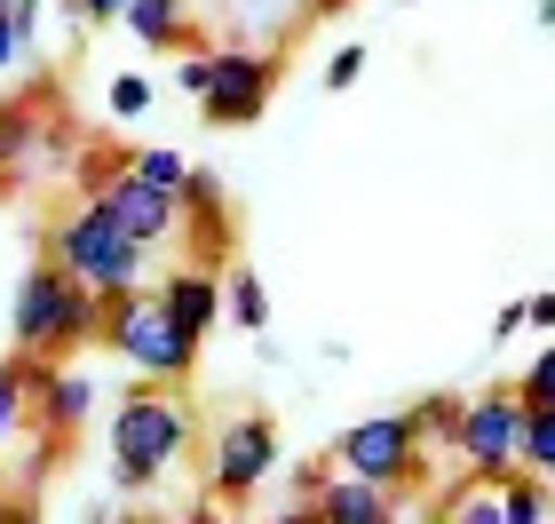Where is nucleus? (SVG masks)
<instances>
[{
    "label": "nucleus",
    "instance_id": "obj_12",
    "mask_svg": "<svg viewBox=\"0 0 555 524\" xmlns=\"http://www.w3.org/2000/svg\"><path fill=\"white\" fill-rule=\"evenodd\" d=\"M318 524H397V493H382V485H365V477H325L318 485Z\"/></svg>",
    "mask_w": 555,
    "mask_h": 524
},
{
    "label": "nucleus",
    "instance_id": "obj_28",
    "mask_svg": "<svg viewBox=\"0 0 555 524\" xmlns=\"http://www.w3.org/2000/svg\"><path fill=\"white\" fill-rule=\"evenodd\" d=\"M72 9H80L88 24H119V16H128V0H72Z\"/></svg>",
    "mask_w": 555,
    "mask_h": 524
},
{
    "label": "nucleus",
    "instance_id": "obj_6",
    "mask_svg": "<svg viewBox=\"0 0 555 524\" xmlns=\"http://www.w3.org/2000/svg\"><path fill=\"white\" fill-rule=\"evenodd\" d=\"M88 207H104V222H119L135 246H159V239L183 231V199H167L143 175H128L119 143H104V159H88Z\"/></svg>",
    "mask_w": 555,
    "mask_h": 524
},
{
    "label": "nucleus",
    "instance_id": "obj_19",
    "mask_svg": "<svg viewBox=\"0 0 555 524\" xmlns=\"http://www.w3.org/2000/svg\"><path fill=\"white\" fill-rule=\"evenodd\" d=\"M128 175H143V183H151V191H167V199H183L191 159H183V152H159V143H143V152H128Z\"/></svg>",
    "mask_w": 555,
    "mask_h": 524
},
{
    "label": "nucleus",
    "instance_id": "obj_32",
    "mask_svg": "<svg viewBox=\"0 0 555 524\" xmlns=\"http://www.w3.org/2000/svg\"><path fill=\"white\" fill-rule=\"evenodd\" d=\"M270 524H318V509H310V501H286V509H278Z\"/></svg>",
    "mask_w": 555,
    "mask_h": 524
},
{
    "label": "nucleus",
    "instance_id": "obj_3",
    "mask_svg": "<svg viewBox=\"0 0 555 524\" xmlns=\"http://www.w3.org/2000/svg\"><path fill=\"white\" fill-rule=\"evenodd\" d=\"M112 349V358H128L143 382H191V366H198V342L175 327V318L159 310V294H143V286H128V294H112L104 303V334H95Z\"/></svg>",
    "mask_w": 555,
    "mask_h": 524
},
{
    "label": "nucleus",
    "instance_id": "obj_27",
    "mask_svg": "<svg viewBox=\"0 0 555 524\" xmlns=\"http://www.w3.org/2000/svg\"><path fill=\"white\" fill-rule=\"evenodd\" d=\"M325 477H334V461H301V469H294V501H318Z\"/></svg>",
    "mask_w": 555,
    "mask_h": 524
},
{
    "label": "nucleus",
    "instance_id": "obj_35",
    "mask_svg": "<svg viewBox=\"0 0 555 524\" xmlns=\"http://www.w3.org/2000/svg\"><path fill=\"white\" fill-rule=\"evenodd\" d=\"M0 501H9V469H0Z\"/></svg>",
    "mask_w": 555,
    "mask_h": 524
},
{
    "label": "nucleus",
    "instance_id": "obj_11",
    "mask_svg": "<svg viewBox=\"0 0 555 524\" xmlns=\"http://www.w3.org/2000/svg\"><path fill=\"white\" fill-rule=\"evenodd\" d=\"M40 143H48V104L40 95H9L0 104V191L40 175Z\"/></svg>",
    "mask_w": 555,
    "mask_h": 524
},
{
    "label": "nucleus",
    "instance_id": "obj_23",
    "mask_svg": "<svg viewBox=\"0 0 555 524\" xmlns=\"http://www.w3.org/2000/svg\"><path fill=\"white\" fill-rule=\"evenodd\" d=\"M104 112L112 119H143L151 112V80H143V72H119V80L104 88Z\"/></svg>",
    "mask_w": 555,
    "mask_h": 524
},
{
    "label": "nucleus",
    "instance_id": "obj_20",
    "mask_svg": "<svg viewBox=\"0 0 555 524\" xmlns=\"http://www.w3.org/2000/svg\"><path fill=\"white\" fill-rule=\"evenodd\" d=\"M56 461H64V445H56V437H33V453L16 461L9 493H24V501H40V493H48V477H56Z\"/></svg>",
    "mask_w": 555,
    "mask_h": 524
},
{
    "label": "nucleus",
    "instance_id": "obj_9",
    "mask_svg": "<svg viewBox=\"0 0 555 524\" xmlns=\"http://www.w3.org/2000/svg\"><path fill=\"white\" fill-rule=\"evenodd\" d=\"M16 373H24V430L33 437L72 445L95 421V373L64 366V358H16Z\"/></svg>",
    "mask_w": 555,
    "mask_h": 524
},
{
    "label": "nucleus",
    "instance_id": "obj_31",
    "mask_svg": "<svg viewBox=\"0 0 555 524\" xmlns=\"http://www.w3.org/2000/svg\"><path fill=\"white\" fill-rule=\"evenodd\" d=\"M183 524H231V516H222V501H191V509H183Z\"/></svg>",
    "mask_w": 555,
    "mask_h": 524
},
{
    "label": "nucleus",
    "instance_id": "obj_2",
    "mask_svg": "<svg viewBox=\"0 0 555 524\" xmlns=\"http://www.w3.org/2000/svg\"><path fill=\"white\" fill-rule=\"evenodd\" d=\"M104 334V294H88L80 279H64L56 263H33L16 279V303H9V358H72Z\"/></svg>",
    "mask_w": 555,
    "mask_h": 524
},
{
    "label": "nucleus",
    "instance_id": "obj_16",
    "mask_svg": "<svg viewBox=\"0 0 555 524\" xmlns=\"http://www.w3.org/2000/svg\"><path fill=\"white\" fill-rule=\"evenodd\" d=\"M547 493H555V485H540L532 469H516V477L500 485V524H547V516H555Z\"/></svg>",
    "mask_w": 555,
    "mask_h": 524
},
{
    "label": "nucleus",
    "instance_id": "obj_5",
    "mask_svg": "<svg viewBox=\"0 0 555 524\" xmlns=\"http://www.w3.org/2000/svg\"><path fill=\"white\" fill-rule=\"evenodd\" d=\"M325 461H334L341 477L405 493V485H421V430H413L405 406H397V413H365V421H349V430L334 437V453H325Z\"/></svg>",
    "mask_w": 555,
    "mask_h": 524
},
{
    "label": "nucleus",
    "instance_id": "obj_8",
    "mask_svg": "<svg viewBox=\"0 0 555 524\" xmlns=\"http://www.w3.org/2000/svg\"><path fill=\"white\" fill-rule=\"evenodd\" d=\"M270 469H278V421L270 413H231L207 445V501H222V509L255 501Z\"/></svg>",
    "mask_w": 555,
    "mask_h": 524
},
{
    "label": "nucleus",
    "instance_id": "obj_25",
    "mask_svg": "<svg viewBox=\"0 0 555 524\" xmlns=\"http://www.w3.org/2000/svg\"><path fill=\"white\" fill-rule=\"evenodd\" d=\"M207 80H215V48H183V56H175V88L207 95Z\"/></svg>",
    "mask_w": 555,
    "mask_h": 524
},
{
    "label": "nucleus",
    "instance_id": "obj_7",
    "mask_svg": "<svg viewBox=\"0 0 555 524\" xmlns=\"http://www.w3.org/2000/svg\"><path fill=\"white\" fill-rule=\"evenodd\" d=\"M516 445H524V397L516 389H485V397H461V421H452V445L468 477L485 485H508L516 477Z\"/></svg>",
    "mask_w": 555,
    "mask_h": 524
},
{
    "label": "nucleus",
    "instance_id": "obj_33",
    "mask_svg": "<svg viewBox=\"0 0 555 524\" xmlns=\"http://www.w3.org/2000/svg\"><path fill=\"white\" fill-rule=\"evenodd\" d=\"M16 64V40H9V16H0V72Z\"/></svg>",
    "mask_w": 555,
    "mask_h": 524
},
{
    "label": "nucleus",
    "instance_id": "obj_10",
    "mask_svg": "<svg viewBox=\"0 0 555 524\" xmlns=\"http://www.w3.org/2000/svg\"><path fill=\"white\" fill-rule=\"evenodd\" d=\"M270 95H278V56H270V48L222 40L215 48V80H207V95H198V112H207V128H255V119L270 112Z\"/></svg>",
    "mask_w": 555,
    "mask_h": 524
},
{
    "label": "nucleus",
    "instance_id": "obj_30",
    "mask_svg": "<svg viewBox=\"0 0 555 524\" xmlns=\"http://www.w3.org/2000/svg\"><path fill=\"white\" fill-rule=\"evenodd\" d=\"M0 524H40V501H24V493H9V501H0Z\"/></svg>",
    "mask_w": 555,
    "mask_h": 524
},
{
    "label": "nucleus",
    "instance_id": "obj_13",
    "mask_svg": "<svg viewBox=\"0 0 555 524\" xmlns=\"http://www.w3.org/2000/svg\"><path fill=\"white\" fill-rule=\"evenodd\" d=\"M159 310H167L191 342H207V327L222 318V279H215V270H175V279L159 286Z\"/></svg>",
    "mask_w": 555,
    "mask_h": 524
},
{
    "label": "nucleus",
    "instance_id": "obj_34",
    "mask_svg": "<svg viewBox=\"0 0 555 524\" xmlns=\"http://www.w3.org/2000/svg\"><path fill=\"white\" fill-rule=\"evenodd\" d=\"M540 33H555V0H540Z\"/></svg>",
    "mask_w": 555,
    "mask_h": 524
},
{
    "label": "nucleus",
    "instance_id": "obj_4",
    "mask_svg": "<svg viewBox=\"0 0 555 524\" xmlns=\"http://www.w3.org/2000/svg\"><path fill=\"white\" fill-rule=\"evenodd\" d=\"M48 263H56L64 279H80L88 294H104V303L143 279V246L119 231V222H104V207H88V199L48 231Z\"/></svg>",
    "mask_w": 555,
    "mask_h": 524
},
{
    "label": "nucleus",
    "instance_id": "obj_24",
    "mask_svg": "<svg viewBox=\"0 0 555 524\" xmlns=\"http://www.w3.org/2000/svg\"><path fill=\"white\" fill-rule=\"evenodd\" d=\"M16 430H24V373H16V358H0V445Z\"/></svg>",
    "mask_w": 555,
    "mask_h": 524
},
{
    "label": "nucleus",
    "instance_id": "obj_22",
    "mask_svg": "<svg viewBox=\"0 0 555 524\" xmlns=\"http://www.w3.org/2000/svg\"><path fill=\"white\" fill-rule=\"evenodd\" d=\"M413 413V430H421V445L437 437V445H452V421H461V397H421V406H405Z\"/></svg>",
    "mask_w": 555,
    "mask_h": 524
},
{
    "label": "nucleus",
    "instance_id": "obj_36",
    "mask_svg": "<svg viewBox=\"0 0 555 524\" xmlns=\"http://www.w3.org/2000/svg\"><path fill=\"white\" fill-rule=\"evenodd\" d=\"M64 9H72V0H64Z\"/></svg>",
    "mask_w": 555,
    "mask_h": 524
},
{
    "label": "nucleus",
    "instance_id": "obj_29",
    "mask_svg": "<svg viewBox=\"0 0 555 524\" xmlns=\"http://www.w3.org/2000/svg\"><path fill=\"white\" fill-rule=\"evenodd\" d=\"M524 327H540V334H555V294H532V303H524Z\"/></svg>",
    "mask_w": 555,
    "mask_h": 524
},
{
    "label": "nucleus",
    "instance_id": "obj_21",
    "mask_svg": "<svg viewBox=\"0 0 555 524\" xmlns=\"http://www.w3.org/2000/svg\"><path fill=\"white\" fill-rule=\"evenodd\" d=\"M516 397H524V413H540V406H555V334H547V349L532 366H524V382H516Z\"/></svg>",
    "mask_w": 555,
    "mask_h": 524
},
{
    "label": "nucleus",
    "instance_id": "obj_1",
    "mask_svg": "<svg viewBox=\"0 0 555 524\" xmlns=\"http://www.w3.org/2000/svg\"><path fill=\"white\" fill-rule=\"evenodd\" d=\"M198 445V421H191V406L175 389H159V382H143V389H128L112 406V493H151L167 477L175 461H183Z\"/></svg>",
    "mask_w": 555,
    "mask_h": 524
},
{
    "label": "nucleus",
    "instance_id": "obj_37",
    "mask_svg": "<svg viewBox=\"0 0 555 524\" xmlns=\"http://www.w3.org/2000/svg\"><path fill=\"white\" fill-rule=\"evenodd\" d=\"M547 524H555V516H547Z\"/></svg>",
    "mask_w": 555,
    "mask_h": 524
},
{
    "label": "nucleus",
    "instance_id": "obj_15",
    "mask_svg": "<svg viewBox=\"0 0 555 524\" xmlns=\"http://www.w3.org/2000/svg\"><path fill=\"white\" fill-rule=\"evenodd\" d=\"M222 310H231L238 334H270V286L255 263H231V286H222Z\"/></svg>",
    "mask_w": 555,
    "mask_h": 524
},
{
    "label": "nucleus",
    "instance_id": "obj_26",
    "mask_svg": "<svg viewBox=\"0 0 555 524\" xmlns=\"http://www.w3.org/2000/svg\"><path fill=\"white\" fill-rule=\"evenodd\" d=\"M358 72H365V40H358V48H341V56L325 64V88H334V95H341V88H358Z\"/></svg>",
    "mask_w": 555,
    "mask_h": 524
},
{
    "label": "nucleus",
    "instance_id": "obj_18",
    "mask_svg": "<svg viewBox=\"0 0 555 524\" xmlns=\"http://www.w3.org/2000/svg\"><path fill=\"white\" fill-rule=\"evenodd\" d=\"M516 469H532L540 485H555V406L524 413V445H516Z\"/></svg>",
    "mask_w": 555,
    "mask_h": 524
},
{
    "label": "nucleus",
    "instance_id": "obj_14",
    "mask_svg": "<svg viewBox=\"0 0 555 524\" xmlns=\"http://www.w3.org/2000/svg\"><path fill=\"white\" fill-rule=\"evenodd\" d=\"M119 24H128L143 48H159V56H183V48H198L183 0H128V16H119Z\"/></svg>",
    "mask_w": 555,
    "mask_h": 524
},
{
    "label": "nucleus",
    "instance_id": "obj_17",
    "mask_svg": "<svg viewBox=\"0 0 555 524\" xmlns=\"http://www.w3.org/2000/svg\"><path fill=\"white\" fill-rule=\"evenodd\" d=\"M437 524H500V485H485V477L452 485L437 501Z\"/></svg>",
    "mask_w": 555,
    "mask_h": 524
}]
</instances>
